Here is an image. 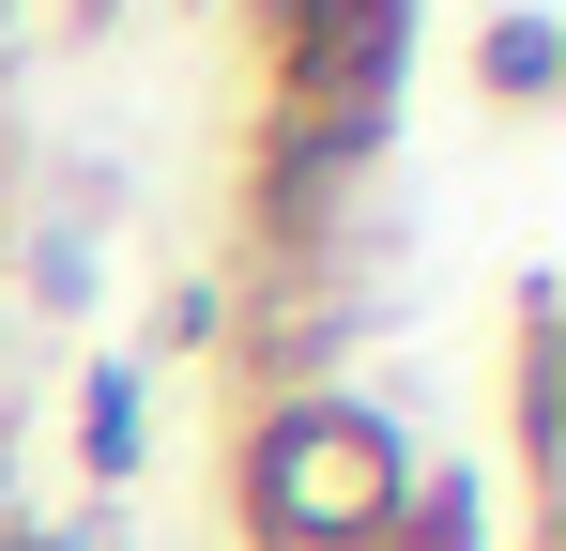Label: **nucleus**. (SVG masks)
I'll use <instances>...</instances> for the list:
<instances>
[{
    "label": "nucleus",
    "mask_w": 566,
    "mask_h": 551,
    "mask_svg": "<svg viewBox=\"0 0 566 551\" xmlns=\"http://www.w3.org/2000/svg\"><path fill=\"white\" fill-rule=\"evenodd\" d=\"M398 490H413V445L353 383L245 398V429H230V537L245 551H382Z\"/></svg>",
    "instance_id": "nucleus-1"
},
{
    "label": "nucleus",
    "mask_w": 566,
    "mask_h": 551,
    "mask_svg": "<svg viewBox=\"0 0 566 551\" xmlns=\"http://www.w3.org/2000/svg\"><path fill=\"white\" fill-rule=\"evenodd\" d=\"M413 0H245V123H368L398 138Z\"/></svg>",
    "instance_id": "nucleus-2"
},
{
    "label": "nucleus",
    "mask_w": 566,
    "mask_h": 551,
    "mask_svg": "<svg viewBox=\"0 0 566 551\" xmlns=\"http://www.w3.org/2000/svg\"><path fill=\"white\" fill-rule=\"evenodd\" d=\"M505 414H521V521H566V337H552V276H521V353H505Z\"/></svg>",
    "instance_id": "nucleus-3"
},
{
    "label": "nucleus",
    "mask_w": 566,
    "mask_h": 551,
    "mask_svg": "<svg viewBox=\"0 0 566 551\" xmlns=\"http://www.w3.org/2000/svg\"><path fill=\"white\" fill-rule=\"evenodd\" d=\"M474 92H490V107H552L566 92V31L552 15H490V31H474Z\"/></svg>",
    "instance_id": "nucleus-4"
},
{
    "label": "nucleus",
    "mask_w": 566,
    "mask_h": 551,
    "mask_svg": "<svg viewBox=\"0 0 566 551\" xmlns=\"http://www.w3.org/2000/svg\"><path fill=\"white\" fill-rule=\"evenodd\" d=\"M382 551H490V490H474L460 459H444V475L413 459V490H398V521H382Z\"/></svg>",
    "instance_id": "nucleus-5"
},
{
    "label": "nucleus",
    "mask_w": 566,
    "mask_h": 551,
    "mask_svg": "<svg viewBox=\"0 0 566 551\" xmlns=\"http://www.w3.org/2000/svg\"><path fill=\"white\" fill-rule=\"evenodd\" d=\"M77 459H93V490L138 475V367H77Z\"/></svg>",
    "instance_id": "nucleus-6"
},
{
    "label": "nucleus",
    "mask_w": 566,
    "mask_h": 551,
    "mask_svg": "<svg viewBox=\"0 0 566 551\" xmlns=\"http://www.w3.org/2000/svg\"><path fill=\"white\" fill-rule=\"evenodd\" d=\"M154 337H169V353H214V337H230V276H169Z\"/></svg>",
    "instance_id": "nucleus-7"
},
{
    "label": "nucleus",
    "mask_w": 566,
    "mask_h": 551,
    "mask_svg": "<svg viewBox=\"0 0 566 551\" xmlns=\"http://www.w3.org/2000/svg\"><path fill=\"white\" fill-rule=\"evenodd\" d=\"M31 291H46V306H93V246H77V230H46V261H31Z\"/></svg>",
    "instance_id": "nucleus-8"
},
{
    "label": "nucleus",
    "mask_w": 566,
    "mask_h": 551,
    "mask_svg": "<svg viewBox=\"0 0 566 551\" xmlns=\"http://www.w3.org/2000/svg\"><path fill=\"white\" fill-rule=\"evenodd\" d=\"M0 551H93L77 521H0Z\"/></svg>",
    "instance_id": "nucleus-9"
},
{
    "label": "nucleus",
    "mask_w": 566,
    "mask_h": 551,
    "mask_svg": "<svg viewBox=\"0 0 566 551\" xmlns=\"http://www.w3.org/2000/svg\"><path fill=\"white\" fill-rule=\"evenodd\" d=\"M0 230H15V123H0Z\"/></svg>",
    "instance_id": "nucleus-10"
}]
</instances>
